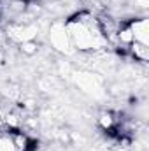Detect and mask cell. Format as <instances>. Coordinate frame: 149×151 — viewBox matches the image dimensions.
Masks as SVG:
<instances>
[{
  "mask_svg": "<svg viewBox=\"0 0 149 151\" xmlns=\"http://www.w3.org/2000/svg\"><path fill=\"white\" fill-rule=\"evenodd\" d=\"M65 28L70 39L72 49L75 51L88 53V51H97L107 46L98 18L90 11H82L70 16L65 21Z\"/></svg>",
  "mask_w": 149,
  "mask_h": 151,
  "instance_id": "1",
  "label": "cell"
},
{
  "mask_svg": "<svg viewBox=\"0 0 149 151\" xmlns=\"http://www.w3.org/2000/svg\"><path fill=\"white\" fill-rule=\"evenodd\" d=\"M49 42H51V46H53L56 51H60V53H72V51H74L63 21H54V23H51V27H49Z\"/></svg>",
  "mask_w": 149,
  "mask_h": 151,
  "instance_id": "2",
  "label": "cell"
},
{
  "mask_svg": "<svg viewBox=\"0 0 149 151\" xmlns=\"http://www.w3.org/2000/svg\"><path fill=\"white\" fill-rule=\"evenodd\" d=\"M39 34V28L35 25H11L7 28V37L12 42H25V40H34Z\"/></svg>",
  "mask_w": 149,
  "mask_h": 151,
  "instance_id": "3",
  "label": "cell"
},
{
  "mask_svg": "<svg viewBox=\"0 0 149 151\" xmlns=\"http://www.w3.org/2000/svg\"><path fill=\"white\" fill-rule=\"evenodd\" d=\"M128 23V28L132 32L133 42H140V44H149V21L146 16L140 18H133Z\"/></svg>",
  "mask_w": 149,
  "mask_h": 151,
  "instance_id": "4",
  "label": "cell"
},
{
  "mask_svg": "<svg viewBox=\"0 0 149 151\" xmlns=\"http://www.w3.org/2000/svg\"><path fill=\"white\" fill-rule=\"evenodd\" d=\"M75 83L81 90L90 91V93L100 90V81L95 74H75Z\"/></svg>",
  "mask_w": 149,
  "mask_h": 151,
  "instance_id": "5",
  "label": "cell"
},
{
  "mask_svg": "<svg viewBox=\"0 0 149 151\" xmlns=\"http://www.w3.org/2000/svg\"><path fill=\"white\" fill-rule=\"evenodd\" d=\"M128 49H130L132 56H133L137 62H140V63H148V62H149V44L133 42Z\"/></svg>",
  "mask_w": 149,
  "mask_h": 151,
  "instance_id": "6",
  "label": "cell"
},
{
  "mask_svg": "<svg viewBox=\"0 0 149 151\" xmlns=\"http://www.w3.org/2000/svg\"><path fill=\"white\" fill-rule=\"evenodd\" d=\"M0 151H18L14 139H12V132L11 130H4L0 132Z\"/></svg>",
  "mask_w": 149,
  "mask_h": 151,
  "instance_id": "7",
  "label": "cell"
},
{
  "mask_svg": "<svg viewBox=\"0 0 149 151\" xmlns=\"http://www.w3.org/2000/svg\"><path fill=\"white\" fill-rule=\"evenodd\" d=\"M97 119H98V125H100V128H104V130H112V128H116V125H117V119L114 118V114H112V113H107V111L100 113Z\"/></svg>",
  "mask_w": 149,
  "mask_h": 151,
  "instance_id": "8",
  "label": "cell"
},
{
  "mask_svg": "<svg viewBox=\"0 0 149 151\" xmlns=\"http://www.w3.org/2000/svg\"><path fill=\"white\" fill-rule=\"evenodd\" d=\"M19 51H21L23 55H27V56H34L39 51V46H37L35 40H25V42L19 44Z\"/></svg>",
  "mask_w": 149,
  "mask_h": 151,
  "instance_id": "9",
  "label": "cell"
},
{
  "mask_svg": "<svg viewBox=\"0 0 149 151\" xmlns=\"http://www.w3.org/2000/svg\"><path fill=\"white\" fill-rule=\"evenodd\" d=\"M0 127H4V113L0 111Z\"/></svg>",
  "mask_w": 149,
  "mask_h": 151,
  "instance_id": "10",
  "label": "cell"
},
{
  "mask_svg": "<svg viewBox=\"0 0 149 151\" xmlns=\"http://www.w3.org/2000/svg\"><path fill=\"white\" fill-rule=\"evenodd\" d=\"M90 2H93V0H90Z\"/></svg>",
  "mask_w": 149,
  "mask_h": 151,
  "instance_id": "11",
  "label": "cell"
}]
</instances>
